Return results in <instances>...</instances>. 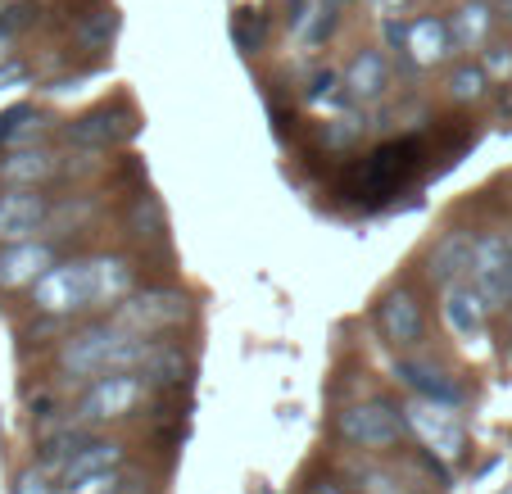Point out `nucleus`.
I'll use <instances>...</instances> for the list:
<instances>
[{
  "mask_svg": "<svg viewBox=\"0 0 512 494\" xmlns=\"http://www.w3.org/2000/svg\"><path fill=\"white\" fill-rule=\"evenodd\" d=\"M150 354V336L127 331L123 322H96V327L78 331L59 345V377L68 381H96L105 372L141 368Z\"/></svg>",
  "mask_w": 512,
  "mask_h": 494,
  "instance_id": "f257e3e1",
  "label": "nucleus"
},
{
  "mask_svg": "<svg viewBox=\"0 0 512 494\" xmlns=\"http://www.w3.org/2000/svg\"><path fill=\"white\" fill-rule=\"evenodd\" d=\"M336 431L345 445L354 449H390L404 440L408 417L404 408H395L390 399H363V404H349L336 417Z\"/></svg>",
  "mask_w": 512,
  "mask_h": 494,
  "instance_id": "f03ea898",
  "label": "nucleus"
},
{
  "mask_svg": "<svg viewBox=\"0 0 512 494\" xmlns=\"http://www.w3.org/2000/svg\"><path fill=\"white\" fill-rule=\"evenodd\" d=\"M467 277H472V286L481 291V300L490 304V313H508L512 309V232L476 236Z\"/></svg>",
  "mask_w": 512,
  "mask_h": 494,
  "instance_id": "7ed1b4c3",
  "label": "nucleus"
},
{
  "mask_svg": "<svg viewBox=\"0 0 512 494\" xmlns=\"http://www.w3.org/2000/svg\"><path fill=\"white\" fill-rule=\"evenodd\" d=\"M145 377L132 368L123 372H105V377L87 381V390H82L78 399V422L82 427H100V422H118V417H127L136 404L145 399Z\"/></svg>",
  "mask_w": 512,
  "mask_h": 494,
  "instance_id": "20e7f679",
  "label": "nucleus"
},
{
  "mask_svg": "<svg viewBox=\"0 0 512 494\" xmlns=\"http://www.w3.org/2000/svg\"><path fill=\"white\" fill-rule=\"evenodd\" d=\"M422 168V141L404 136V141H386L368 155V164L358 168V200H381V195H395L408 177Z\"/></svg>",
  "mask_w": 512,
  "mask_h": 494,
  "instance_id": "39448f33",
  "label": "nucleus"
},
{
  "mask_svg": "<svg viewBox=\"0 0 512 494\" xmlns=\"http://www.w3.org/2000/svg\"><path fill=\"white\" fill-rule=\"evenodd\" d=\"M32 304L50 318H68L96 304V281H91V259H73V263H55L46 277L32 286Z\"/></svg>",
  "mask_w": 512,
  "mask_h": 494,
  "instance_id": "423d86ee",
  "label": "nucleus"
},
{
  "mask_svg": "<svg viewBox=\"0 0 512 494\" xmlns=\"http://www.w3.org/2000/svg\"><path fill=\"white\" fill-rule=\"evenodd\" d=\"M408 431L426 445V454L440 458V463H458L467 454V431L458 422L454 404H435V399H413L404 408Z\"/></svg>",
  "mask_w": 512,
  "mask_h": 494,
  "instance_id": "0eeeda50",
  "label": "nucleus"
},
{
  "mask_svg": "<svg viewBox=\"0 0 512 494\" xmlns=\"http://www.w3.org/2000/svg\"><path fill=\"white\" fill-rule=\"evenodd\" d=\"M191 318V300L173 286H150V291H136L118 304L114 322H123L127 331H141V336H159V331H173Z\"/></svg>",
  "mask_w": 512,
  "mask_h": 494,
  "instance_id": "6e6552de",
  "label": "nucleus"
},
{
  "mask_svg": "<svg viewBox=\"0 0 512 494\" xmlns=\"http://www.w3.org/2000/svg\"><path fill=\"white\" fill-rule=\"evenodd\" d=\"M50 218V200L37 191V186H10L0 195V241H32V236L46 227Z\"/></svg>",
  "mask_w": 512,
  "mask_h": 494,
  "instance_id": "1a4fd4ad",
  "label": "nucleus"
},
{
  "mask_svg": "<svg viewBox=\"0 0 512 494\" xmlns=\"http://www.w3.org/2000/svg\"><path fill=\"white\" fill-rule=\"evenodd\" d=\"M377 331L390 340V345H417L426 336V313L422 300L413 291H386L377 300Z\"/></svg>",
  "mask_w": 512,
  "mask_h": 494,
  "instance_id": "9d476101",
  "label": "nucleus"
},
{
  "mask_svg": "<svg viewBox=\"0 0 512 494\" xmlns=\"http://www.w3.org/2000/svg\"><path fill=\"white\" fill-rule=\"evenodd\" d=\"M395 377L404 381V386L413 390L417 399H435V404H454V408L467 399L463 381H458L449 368H440V363H431V359H399Z\"/></svg>",
  "mask_w": 512,
  "mask_h": 494,
  "instance_id": "9b49d317",
  "label": "nucleus"
},
{
  "mask_svg": "<svg viewBox=\"0 0 512 494\" xmlns=\"http://www.w3.org/2000/svg\"><path fill=\"white\" fill-rule=\"evenodd\" d=\"M50 268H55V250H50L46 241H14L0 250V286H5V291L37 286Z\"/></svg>",
  "mask_w": 512,
  "mask_h": 494,
  "instance_id": "f8f14e48",
  "label": "nucleus"
},
{
  "mask_svg": "<svg viewBox=\"0 0 512 494\" xmlns=\"http://www.w3.org/2000/svg\"><path fill=\"white\" fill-rule=\"evenodd\" d=\"M132 132H136V118L127 114V109H109V105L82 114L78 123H68V141H73V146H87V150L123 146Z\"/></svg>",
  "mask_w": 512,
  "mask_h": 494,
  "instance_id": "ddd939ff",
  "label": "nucleus"
},
{
  "mask_svg": "<svg viewBox=\"0 0 512 494\" xmlns=\"http://www.w3.org/2000/svg\"><path fill=\"white\" fill-rule=\"evenodd\" d=\"M485 318H490V304L481 300L476 286H445V327L454 331V340L463 345H481L485 340Z\"/></svg>",
  "mask_w": 512,
  "mask_h": 494,
  "instance_id": "4468645a",
  "label": "nucleus"
},
{
  "mask_svg": "<svg viewBox=\"0 0 512 494\" xmlns=\"http://www.w3.org/2000/svg\"><path fill=\"white\" fill-rule=\"evenodd\" d=\"M404 50L413 55V64L435 68V64H445L449 50H458V46H454V32H449L445 19H417L404 28Z\"/></svg>",
  "mask_w": 512,
  "mask_h": 494,
  "instance_id": "2eb2a0df",
  "label": "nucleus"
},
{
  "mask_svg": "<svg viewBox=\"0 0 512 494\" xmlns=\"http://www.w3.org/2000/svg\"><path fill=\"white\" fill-rule=\"evenodd\" d=\"M472 250H476V236L472 232H445L440 241H435L431 259H426V272H431V281H440V286H454V281L463 277L467 268H472Z\"/></svg>",
  "mask_w": 512,
  "mask_h": 494,
  "instance_id": "dca6fc26",
  "label": "nucleus"
},
{
  "mask_svg": "<svg viewBox=\"0 0 512 494\" xmlns=\"http://www.w3.org/2000/svg\"><path fill=\"white\" fill-rule=\"evenodd\" d=\"M91 281H96V304H123L132 295L136 268L123 254H96L91 259Z\"/></svg>",
  "mask_w": 512,
  "mask_h": 494,
  "instance_id": "f3484780",
  "label": "nucleus"
},
{
  "mask_svg": "<svg viewBox=\"0 0 512 494\" xmlns=\"http://www.w3.org/2000/svg\"><path fill=\"white\" fill-rule=\"evenodd\" d=\"M59 168L64 164H59L55 150H14V155L0 164V177L10 186H46Z\"/></svg>",
  "mask_w": 512,
  "mask_h": 494,
  "instance_id": "a211bd4d",
  "label": "nucleus"
},
{
  "mask_svg": "<svg viewBox=\"0 0 512 494\" xmlns=\"http://www.w3.org/2000/svg\"><path fill=\"white\" fill-rule=\"evenodd\" d=\"M386 87H390V68H386V59H381V50H363L345 73V91L368 105V100L386 96Z\"/></svg>",
  "mask_w": 512,
  "mask_h": 494,
  "instance_id": "6ab92c4d",
  "label": "nucleus"
},
{
  "mask_svg": "<svg viewBox=\"0 0 512 494\" xmlns=\"http://www.w3.org/2000/svg\"><path fill=\"white\" fill-rule=\"evenodd\" d=\"M114 467H123V445H118V440H87V445L64 463L59 476H64V485H73L91 472H114Z\"/></svg>",
  "mask_w": 512,
  "mask_h": 494,
  "instance_id": "aec40b11",
  "label": "nucleus"
},
{
  "mask_svg": "<svg viewBox=\"0 0 512 494\" xmlns=\"http://www.w3.org/2000/svg\"><path fill=\"white\" fill-rule=\"evenodd\" d=\"M136 372L145 377V386L150 390H164V386H177V381L186 377V359H182V349L150 345V354H145V363Z\"/></svg>",
  "mask_w": 512,
  "mask_h": 494,
  "instance_id": "412c9836",
  "label": "nucleus"
},
{
  "mask_svg": "<svg viewBox=\"0 0 512 494\" xmlns=\"http://www.w3.org/2000/svg\"><path fill=\"white\" fill-rule=\"evenodd\" d=\"M449 32H454L458 50H481L485 37H490V10H485L481 0H472V5H463V10L449 19Z\"/></svg>",
  "mask_w": 512,
  "mask_h": 494,
  "instance_id": "4be33fe9",
  "label": "nucleus"
},
{
  "mask_svg": "<svg viewBox=\"0 0 512 494\" xmlns=\"http://www.w3.org/2000/svg\"><path fill=\"white\" fill-rule=\"evenodd\" d=\"M114 28H118V14L114 10H91L87 19L78 23V41L87 50H109V41H114Z\"/></svg>",
  "mask_w": 512,
  "mask_h": 494,
  "instance_id": "5701e85b",
  "label": "nucleus"
},
{
  "mask_svg": "<svg viewBox=\"0 0 512 494\" xmlns=\"http://www.w3.org/2000/svg\"><path fill=\"white\" fill-rule=\"evenodd\" d=\"M164 209H159L155 200H150V195H145V200H136L132 204V236L136 241H164Z\"/></svg>",
  "mask_w": 512,
  "mask_h": 494,
  "instance_id": "b1692460",
  "label": "nucleus"
},
{
  "mask_svg": "<svg viewBox=\"0 0 512 494\" xmlns=\"http://www.w3.org/2000/svg\"><path fill=\"white\" fill-rule=\"evenodd\" d=\"M485 87H490V73H485V68H476V64L454 68V78H449V96H454L458 105H472V100H481Z\"/></svg>",
  "mask_w": 512,
  "mask_h": 494,
  "instance_id": "393cba45",
  "label": "nucleus"
},
{
  "mask_svg": "<svg viewBox=\"0 0 512 494\" xmlns=\"http://www.w3.org/2000/svg\"><path fill=\"white\" fill-rule=\"evenodd\" d=\"M118 490H123L118 467H114V472H91V476H82V481L64 485V494H118Z\"/></svg>",
  "mask_w": 512,
  "mask_h": 494,
  "instance_id": "a878e982",
  "label": "nucleus"
},
{
  "mask_svg": "<svg viewBox=\"0 0 512 494\" xmlns=\"http://www.w3.org/2000/svg\"><path fill=\"white\" fill-rule=\"evenodd\" d=\"M358 485L363 494H399V476L381 472V467H358Z\"/></svg>",
  "mask_w": 512,
  "mask_h": 494,
  "instance_id": "bb28decb",
  "label": "nucleus"
},
{
  "mask_svg": "<svg viewBox=\"0 0 512 494\" xmlns=\"http://www.w3.org/2000/svg\"><path fill=\"white\" fill-rule=\"evenodd\" d=\"M14 494H55V481H50V467H28V472H19V481H14Z\"/></svg>",
  "mask_w": 512,
  "mask_h": 494,
  "instance_id": "cd10ccee",
  "label": "nucleus"
},
{
  "mask_svg": "<svg viewBox=\"0 0 512 494\" xmlns=\"http://www.w3.org/2000/svg\"><path fill=\"white\" fill-rule=\"evenodd\" d=\"M32 123V109L28 105H14L0 114V146H10V141H19V132Z\"/></svg>",
  "mask_w": 512,
  "mask_h": 494,
  "instance_id": "c85d7f7f",
  "label": "nucleus"
},
{
  "mask_svg": "<svg viewBox=\"0 0 512 494\" xmlns=\"http://www.w3.org/2000/svg\"><path fill=\"white\" fill-rule=\"evenodd\" d=\"M485 73H490V78H512V50L494 46L490 55H485Z\"/></svg>",
  "mask_w": 512,
  "mask_h": 494,
  "instance_id": "c756f323",
  "label": "nucleus"
},
{
  "mask_svg": "<svg viewBox=\"0 0 512 494\" xmlns=\"http://www.w3.org/2000/svg\"><path fill=\"white\" fill-rule=\"evenodd\" d=\"M23 78H28V68H23V64H14V59H5V64H0V91H5V87H19Z\"/></svg>",
  "mask_w": 512,
  "mask_h": 494,
  "instance_id": "7c9ffc66",
  "label": "nucleus"
},
{
  "mask_svg": "<svg viewBox=\"0 0 512 494\" xmlns=\"http://www.w3.org/2000/svg\"><path fill=\"white\" fill-rule=\"evenodd\" d=\"M10 41H14V32H10V28H0V64L10 59Z\"/></svg>",
  "mask_w": 512,
  "mask_h": 494,
  "instance_id": "2f4dec72",
  "label": "nucleus"
},
{
  "mask_svg": "<svg viewBox=\"0 0 512 494\" xmlns=\"http://www.w3.org/2000/svg\"><path fill=\"white\" fill-rule=\"evenodd\" d=\"M309 494H345V490H340V485H331V481H318Z\"/></svg>",
  "mask_w": 512,
  "mask_h": 494,
  "instance_id": "473e14b6",
  "label": "nucleus"
},
{
  "mask_svg": "<svg viewBox=\"0 0 512 494\" xmlns=\"http://www.w3.org/2000/svg\"><path fill=\"white\" fill-rule=\"evenodd\" d=\"M381 5H390V10H395V5H408V0H381Z\"/></svg>",
  "mask_w": 512,
  "mask_h": 494,
  "instance_id": "72a5a7b5",
  "label": "nucleus"
},
{
  "mask_svg": "<svg viewBox=\"0 0 512 494\" xmlns=\"http://www.w3.org/2000/svg\"><path fill=\"white\" fill-rule=\"evenodd\" d=\"M503 14H508V19H512V0H503Z\"/></svg>",
  "mask_w": 512,
  "mask_h": 494,
  "instance_id": "f704fd0d",
  "label": "nucleus"
},
{
  "mask_svg": "<svg viewBox=\"0 0 512 494\" xmlns=\"http://www.w3.org/2000/svg\"><path fill=\"white\" fill-rule=\"evenodd\" d=\"M0 5H5V0H0Z\"/></svg>",
  "mask_w": 512,
  "mask_h": 494,
  "instance_id": "c9c22d12",
  "label": "nucleus"
}]
</instances>
